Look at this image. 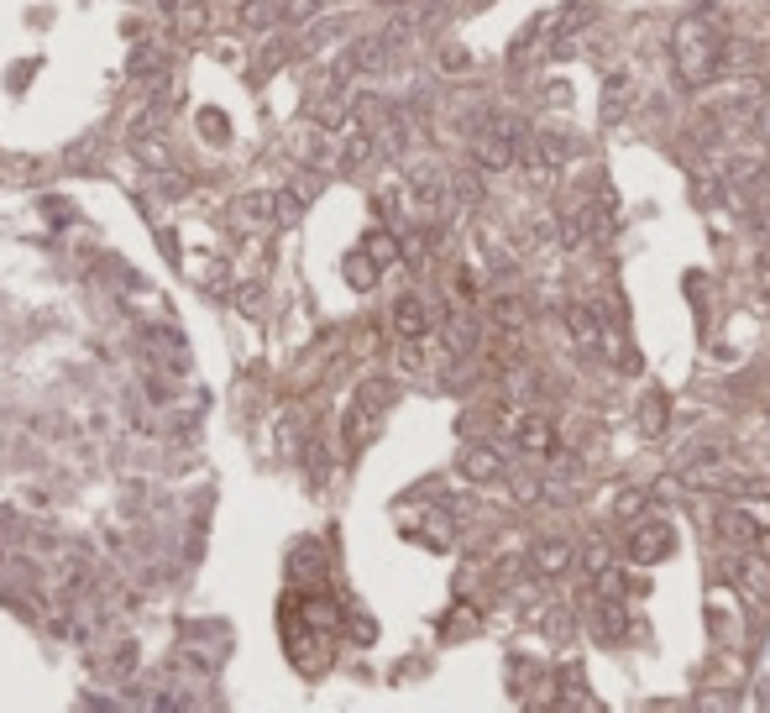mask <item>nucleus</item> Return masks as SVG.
I'll return each mask as SVG.
<instances>
[{
    "label": "nucleus",
    "mask_w": 770,
    "mask_h": 713,
    "mask_svg": "<svg viewBox=\"0 0 770 713\" xmlns=\"http://www.w3.org/2000/svg\"><path fill=\"white\" fill-rule=\"evenodd\" d=\"M724 59H729V42L718 32V21L708 11H691L672 27V63L676 80L687 90H708L718 74H724Z\"/></svg>",
    "instance_id": "obj_1"
},
{
    "label": "nucleus",
    "mask_w": 770,
    "mask_h": 713,
    "mask_svg": "<svg viewBox=\"0 0 770 713\" xmlns=\"http://www.w3.org/2000/svg\"><path fill=\"white\" fill-rule=\"evenodd\" d=\"M388 404H394V383H388V378H367V383L356 389L352 410H346V452H362V446L373 441L377 420L388 415Z\"/></svg>",
    "instance_id": "obj_2"
},
{
    "label": "nucleus",
    "mask_w": 770,
    "mask_h": 713,
    "mask_svg": "<svg viewBox=\"0 0 770 713\" xmlns=\"http://www.w3.org/2000/svg\"><path fill=\"white\" fill-rule=\"evenodd\" d=\"M472 163L482 168V174H503V168H513V163H519V142H513L509 132H503V126L488 116L472 132Z\"/></svg>",
    "instance_id": "obj_3"
},
{
    "label": "nucleus",
    "mask_w": 770,
    "mask_h": 713,
    "mask_svg": "<svg viewBox=\"0 0 770 713\" xmlns=\"http://www.w3.org/2000/svg\"><path fill=\"white\" fill-rule=\"evenodd\" d=\"M582 609H587V630H593L603 645H618V640L629 634V609H624V598L587 593L582 598Z\"/></svg>",
    "instance_id": "obj_4"
},
{
    "label": "nucleus",
    "mask_w": 770,
    "mask_h": 713,
    "mask_svg": "<svg viewBox=\"0 0 770 713\" xmlns=\"http://www.w3.org/2000/svg\"><path fill=\"white\" fill-rule=\"evenodd\" d=\"M712 530H718V540H724V546H733V551H750V546H760V540H766L770 515L760 519L755 509H739V504H729V509L718 515V525H712Z\"/></svg>",
    "instance_id": "obj_5"
},
{
    "label": "nucleus",
    "mask_w": 770,
    "mask_h": 713,
    "mask_svg": "<svg viewBox=\"0 0 770 713\" xmlns=\"http://www.w3.org/2000/svg\"><path fill=\"white\" fill-rule=\"evenodd\" d=\"M566 331H572L576 352H587V356L608 352V331H603V316H597L593 304H566Z\"/></svg>",
    "instance_id": "obj_6"
},
{
    "label": "nucleus",
    "mask_w": 770,
    "mask_h": 713,
    "mask_svg": "<svg viewBox=\"0 0 770 713\" xmlns=\"http://www.w3.org/2000/svg\"><path fill=\"white\" fill-rule=\"evenodd\" d=\"M672 551V525L666 519H639L629 535V561H660Z\"/></svg>",
    "instance_id": "obj_7"
},
{
    "label": "nucleus",
    "mask_w": 770,
    "mask_h": 713,
    "mask_svg": "<svg viewBox=\"0 0 770 713\" xmlns=\"http://www.w3.org/2000/svg\"><path fill=\"white\" fill-rule=\"evenodd\" d=\"M409 199H415L419 216H435V210L451 199V178L440 174V168H419L415 184H409Z\"/></svg>",
    "instance_id": "obj_8"
},
{
    "label": "nucleus",
    "mask_w": 770,
    "mask_h": 713,
    "mask_svg": "<svg viewBox=\"0 0 770 713\" xmlns=\"http://www.w3.org/2000/svg\"><path fill=\"white\" fill-rule=\"evenodd\" d=\"M729 572H733V582H739V588H745L750 598H766V593H770V561L755 551V546H750V551L733 556Z\"/></svg>",
    "instance_id": "obj_9"
},
{
    "label": "nucleus",
    "mask_w": 770,
    "mask_h": 713,
    "mask_svg": "<svg viewBox=\"0 0 770 713\" xmlns=\"http://www.w3.org/2000/svg\"><path fill=\"white\" fill-rule=\"evenodd\" d=\"M430 326H435V316L425 310V299H415V294H404L394 304V337H404V341H419V337H430Z\"/></svg>",
    "instance_id": "obj_10"
},
{
    "label": "nucleus",
    "mask_w": 770,
    "mask_h": 713,
    "mask_svg": "<svg viewBox=\"0 0 770 713\" xmlns=\"http://www.w3.org/2000/svg\"><path fill=\"white\" fill-rule=\"evenodd\" d=\"M534 561V572L540 577H561V572H572V561H576V546L572 540H561V535H551V540H540L530 551Z\"/></svg>",
    "instance_id": "obj_11"
},
{
    "label": "nucleus",
    "mask_w": 770,
    "mask_h": 713,
    "mask_svg": "<svg viewBox=\"0 0 770 713\" xmlns=\"http://www.w3.org/2000/svg\"><path fill=\"white\" fill-rule=\"evenodd\" d=\"M446 352L451 356H472L477 352V316L472 304H456L446 316Z\"/></svg>",
    "instance_id": "obj_12"
},
{
    "label": "nucleus",
    "mask_w": 770,
    "mask_h": 713,
    "mask_svg": "<svg viewBox=\"0 0 770 713\" xmlns=\"http://www.w3.org/2000/svg\"><path fill=\"white\" fill-rule=\"evenodd\" d=\"M461 477H472V483H498V477H503V452H498V446H482V441L467 446V452H461Z\"/></svg>",
    "instance_id": "obj_13"
},
{
    "label": "nucleus",
    "mask_w": 770,
    "mask_h": 713,
    "mask_svg": "<svg viewBox=\"0 0 770 713\" xmlns=\"http://www.w3.org/2000/svg\"><path fill=\"white\" fill-rule=\"evenodd\" d=\"M488 316H493V331H498V337H519V331H524V320H530V310H524V299H519V294L498 289L493 304H488Z\"/></svg>",
    "instance_id": "obj_14"
},
{
    "label": "nucleus",
    "mask_w": 770,
    "mask_h": 713,
    "mask_svg": "<svg viewBox=\"0 0 770 713\" xmlns=\"http://www.w3.org/2000/svg\"><path fill=\"white\" fill-rule=\"evenodd\" d=\"M513 441H519V452L545 456V452H555V425L545 415H524L513 425Z\"/></svg>",
    "instance_id": "obj_15"
},
{
    "label": "nucleus",
    "mask_w": 770,
    "mask_h": 713,
    "mask_svg": "<svg viewBox=\"0 0 770 713\" xmlns=\"http://www.w3.org/2000/svg\"><path fill=\"white\" fill-rule=\"evenodd\" d=\"M724 184L733 189H755V184H766V158H755V153H733L724 163Z\"/></svg>",
    "instance_id": "obj_16"
},
{
    "label": "nucleus",
    "mask_w": 770,
    "mask_h": 713,
    "mask_svg": "<svg viewBox=\"0 0 770 713\" xmlns=\"http://www.w3.org/2000/svg\"><path fill=\"white\" fill-rule=\"evenodd\" d=\"M383 63H388V38H362L352 42V53H346L341 69L352 74V69H383Z\"/></svg>",
    "instance_id": "obj_17"
},
{
    "label": "nucleus",
    "mask_w": 770,
    "mask_h": 713,
    "mask_svg": "<svg viewBox=\"0 0 770 713\" xmlns=\"http://www.w3.org/2000/svg\"><path fill=\"white\" fill-rule=\"evenodd\" d=\"M724 452H729V441H724V436H703V441H691L687 452L676 456V473H687V467H703V462H724Z\"/></svg>",
    "instance_id": "obj_18"
},
{
    "label": "nucleus",
    "mask_w": 770,
    "mask_h": 713,
    "mask_svg": "<svg viewBox=\"0 0 770 713\" xmlns=\"http://www.w3.org/2000/svg\"><path fill=\"white\" fill-rule=\"evenodd\" d=\"M237 216L247 226H278V195H247L237 205Z\"/></svg>",
    "instance_id": "obj_19"
},
{
    "label": "nucleus",
    "mask_w": 770,
    "mask_h": 713,
    "mask_svg": "<svg viewBox=\"0 0 770 713\" xmlns=\"http://www.w3.org/2000/svg\"><path fill=\"white\" fill-rule=\"evenodd\" d=\"M289 577L294 582H320L325 577V561H320V546H299L294 561H289Z\"/></svg>",
    "instance_id": "obj_20"
},
{
    "label": "nucleus",
    "mask_w": 770,
    "mask_h": 713,
    "mask_svg": "<svg viewBox=\"0 0 770 713\" xmlns=\"http://www.w3.org/2000/svg\"><path fill=\"white\" fill-rule=\"evenodd\" d=\"M639 425H645V436H666V394L660 389H651L645 394V410H639Z\"/></svg>",
    "instance_id": "obj_21"
},
{
    "label": "nucleus",
    "mask_w": 770,
    "mask_h": 713,
    "mask_svg": "<svg viewBox=\"0 0 770 713\" xmlns=\"http://www.w3.org/2000/svg\"><path fill=\"white\" fill-rule=\"evenodd\" d=\"M346 278H352V289H373V283H377V258L367 252V247L346 258Z\"/></svg>",
    "instance_id": "obj_22"
},
{
    "label": "nucleus",
    "mask_w": 770,
    "mask_h": 713,
    "mask_svg": "<svg viewBox=\"0 0 770 713\" xmlns=\"http://www.w3.org/2000/svg\"><path fill=\"white\" fill-rule=\"evenodd\" d=\"M587 11H593V0H566V11H561V21H555V38H572V32H582L587 27Z\"/></svg>",
    "instance_id": "obj_23"
},
{
    "label": "nucleus",
    "mask_w": 770,
    "mask_h": 713,
    "mask_svg": "<svg viewBox=\"0 0 770 713\" xmlns=\"http://www.w3.org/2000/svg\"><path fill=\"white\" fill-rule=\"evenodd\" d=\"M362 247H367L377 262H398V258H404V241L388 237V231H367V241H362Z\"/></svg>",
    "instance_id": "obj_24"
},
{
    "label": "nucleus",
    "mask_w": 770,
    "mask_h": 713,
    "mask_svg": "<svg viewBox=\"0 0 770 713\" xmlns=\"http://www.w3.org/2000/svg\"><path fill=\"white\" fill-rule=\"evenodd\" d=\"M451 199H461V205H477V199H482V174H456L451 178Z\"/></svg>",
    "instance_id": "obj_25"
},
{
    "label": "nucleus",
    "mask_w": 770,
    "mask_h": 713,
    "mask_svg": "<svg viewBox=\"0 0 770 713\" xmlns=\"http://www.w3.org/2000/svg\"><path fill=\"white\" fill-rule=\"evenodd\" d=\"M241 21H247V27H268V21H273V0H247V6H241Z\"/></svg>",
    "instance_id": "obj_26"
},
{
    "label": "nucleus",
    "mask_w": 770,
    "mask_h": 713,
    "mask_svg": "<svg viewBox=\"0 0 770 713\" xmlns=\"http://www.w3.org/2000/svg\"><path fill=\"white\" fill-rule=\"evenodd\" d=\"M755 294L770 310V252H760V262H755Z\"/></svg>",
    "instance_id": "obj_27"
},
{
    "label": "nucleus",
    "mask_w": 770,
    "mask_h": 713,
    "mask_svg": "<svg viewBox=\"0 0 770 713\" xmlns=\"http://www.w3.org/2000/svg\"><path fill=\"white\" fill-rule=\"evenodd\" d=\"M582 561H587V572H603V577H608V546H603V540H593V546L582 551Z\"/></svg>",
    "instance_id": "obj_28"
},
{
    "label": "nucleus",
    "mask_w": 770,
    "mask_h": 713,
    "mask_svg": "<svg viewBox=\"0 0 770 713\" xmlns=\"http://www.w3.org/2000/svg\"><path fill=\"white\" fill-rule=\"evenodd\" d=\"M310 473H315V483H325V473H331V456L320 441H310Z\"/></svg>",
    "instance_id": "obj_29"
},
{
    "label": "nucleus",
    "mask_w": 770,
    "mask_h": 713,
    "mask_svg": "<svg viewBox=\"0 0 770 713\" xmlns=\"http://www.w3.org/2000/svg\"><path fill=\"white\" fill-rule=\"evenodd\" d=\"M634 509H645V494H639V488H624V494H618V519H629Z\"/></svg>",
    "instance_id": "obj_30"
},
{
    "label": "nucleus",
    "mask_w": 770,
    "mask_h": 713,
    "mask_svg": "<svg viewBox=\"0 0 770 713\" xmlns=\"http://www.w3.org/2000/svg\"><path fill=\"white\" fill-rule=\"evenodd\" d=\"M315 6H320V0H289V6H283V17H289V21H310Z\"/></svg>",
    "instance_id": "obj_31"
},
{
    "label": "nucleus",
    "mask_w": 770,
    "mask_h": 713,
    "mask_svg": "<svg viewBox=\"0 0 770 713\" xmlns=\"http://www.w3.org/2000/svg\"><path fill=\"white\" fill-rule=\"evenodd\" d=\"M446 69H451V74H461V69H467V53H461V48H446Z\"/></svg>",
    "instance_id": "obj_32"
},
{
    "label": "nucleus",
    "mask_w": 770,
    "mask_h": 713,
    "mask_svg": "<svg viewBox=\"0 0 770 713\" xmlns=\"http://www.w3.org/2000/svg\"><path fill=\"white\" fill-rule=\"evenodd\" d=\"M383 6H398V0H383Z\"/></svg>",
    "instance_id": "obj_33"
}]
</instances>
